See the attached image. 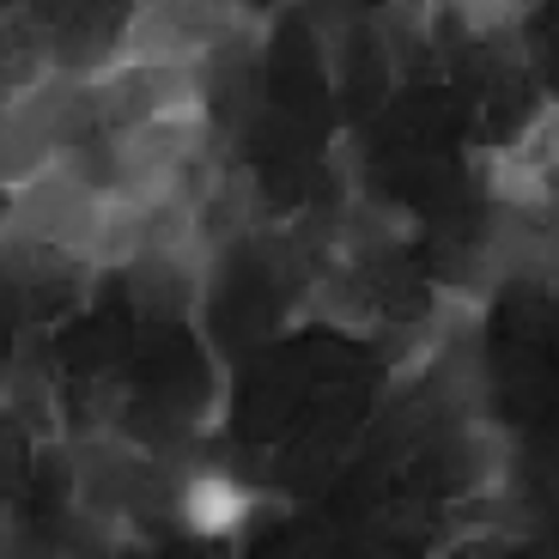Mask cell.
Wrapping results in <instances>:
<instances>
[{"label": "cell", "mask_w": 559, "mask_h": 559, "mask_svg": "<svg viewBox=\"0 0 559 559\" xmlns=\"http://www.w3.org/2000/svg\"><path fill=\"white\" fill-rule=\"evenodd\" d=\"M511 153H518L523 165H535L542 177H559V98H547L542 110H530V122L511 140Z\"/></svg>", "instance_id": "cell-4"}, {"label": "cell", "mask_w": 559, "mask_h": 559, "mask_svg": "<svg viewBox=\"0 0 559 559\" xmlns=\"http://www.w3.org/2000/svg\"><path fill=\"white\" fill-rule=\"evenodd\" d=\"M255 511H262V492H250L238 475H225V468H182L177 475V523L207 535V542L238 535Z\"/></svg>", "instance_id": "cell-2"}, {"label": "cell", "mask_w": 559, "mask_h": 559, "mask_svg": "<svg viewBox=\"0 0 559 559\" xmlns=\"http://www.w3.org/2000/svg\"><path fill=\"white\" fill-rule=\"evenodd\" d=\"M80 267H85L80 255L31 238L25 225H13L0 213V280H7V286H56V280H73Z\"/></svg>", "instance_id": "cell-3"}, {"label": "cell", "mask_w": 559, "mask_h": 559, "mask_svg": "<svg viewBox=\"0 0 559 559\" xmlns=\"http://www.w3.org/2000/svg\"><path fill=\"white\" fill-rule=\"evenodd\" d=\"M104 201H110V189L85 182L80 170H68V165H49L31 182L7 189V219L25 225L31 238L56 243V250H68L85 262V255H92V238H98Z\"/></svg>", "instance_id": "cell-1"}]
</instances>
